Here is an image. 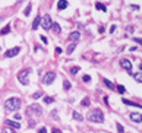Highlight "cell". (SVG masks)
<instances>
[{"instance_id": "37", "label": "cell", "mask_w": 142, "mask_h": 133, "mask_svg": "<svg viewBox=\"0 0 142 133\" xmlns=\"http://www.w3.org/2000/svg\"><path fill=\"white\" fill-rule=\"evenodd\" d=\"M51 115H53V119H57V117H56V115H57V111H56V110H54V111H53V113H51Z\"/></svg>"}, {"instance_id": "22", "label": "cell", "mask_w": 142, "mask_h": 133, "mask_svg": "<svg viewBox=\"0 0 142 133\" xmlns=\"http://www.w3.org/2000/svg\"><path fill=\"white\" fill-rule=\"evenodd\" d=\"M23 15H25V16H29V15H31V4H28L27 7H25V10H23Z\"/></svg>"}, {"instance_id": "9", "label": "cell", "mask_w": 142, "mask_h": 133, "mask_svg": "<svg viewBox=\"0 0 142 133\" xmlns=\"http://www.w3.org/2000/svg\"><path fill=\"white\" fill-rule=\"evenodd\" d=\"M69 40H70V41H73V43L79 41V40H81V32H78V31H73L72 34L69 35Z\"/></svg>"}, {"instance_id": "2", "label": "cell", "mask_w": 142, "mask_h": 133, "mask_svg": "<svg viewBox=\"0 0 142 133\" xmlns=\"http://www.w3.org/2000/svg\"><path fill=\"white\" fill-rule=\"evenodd\" d=\"M88 120L92 121V123H104V114L101 110L94 108L92 111L88 113Z\"/></svg>"}, {"instance_id": "12", "label": "cell", "mask_w": 142, "mask_h": 133, "mask_svg": "<svg viewBox=\"0 0 142 133\" xmlns=\"http://www.w3.org/2000/svg\"><path fill=\"white\" fill-rule=\"evenodd\" d=\"M68 0H59V3H57V9L59 10H63V9H66L68 7Z\"/></svg>"}, {"instance_id": "15", "label": "cell", "mask_w": 142, "mask_h": 133, "mask_svg": "<svg viewBox=\"0 0 142 133\" xmlns=\"http://www.w3.org/2000/svg\"><path fill=\"white\" fill-rule=\"evenodd\" d=\"M122 101H123V104H126V105H130V107H139V108H141V105L139 104H136V102H132V101H128V99H122Z\"/></svg>"}, {"instance_id": "23", "label": "cell", "mask_w": 142, "mask_h": 133, "mask_svg": "<svg viewBox=\"0 0 142 133\" xmlns=\"http://www.w3.org/2000/svg\"><path fill=\"white\" fill-rule=\"evenodd\" d=\"M104 84H105V86H107V88H110V89H114V85H113V84H111V82L108 80V79H104Z\"/></svg>"}, {"instance_id": "40", "label": "cell", "mask_w": 142, "mask_h": 133, "mask_svg": "<svg viewBox=\"0 0 142 133\" xmlns=\"http://www.w3.org/2000/svg\"><path fill=\"white\" fill-rule=\"evenodd\" d=\"M15 119H16V120H21V119H22V115H19V114H16V115H15Z\"/></svg>"}, {"instance_id": "32", "label": "cell", "mask_w": 142, "mask_h": 133, "mask_svg": "<svg viewBox=\"0 0 142 133\" xmlns=\"http://www.w3.org/2000/svg\"><path fill=\"white\" fill-rule=\"evenodd\" d=\"M38 133H47V129H46V127H41V129L38 130Z\"/></svg>"}, {"instance_id": "8", "label": "cell", "mask_w": 142, "mask_h": 133, "mask_svg": "<svg viewBox=\"0 0 142 133\" xmlns=\"http://www.w3.org/2000/svg\"><path fill=\"white\" fill-rule=\"evenodd\" d=\"M120 66L126 70V72H129V73H132V63H130V60H128V59H123V60H120Z\"/></svg>"}, {"instance_id": "41", "label": "cell", "mask_w": 142, "mask_h": 133, "mask_svg": "<svg viewBox=\"0 0 142 133\" xmlns=\"http://www.w3.org/2000/svg\"><path fill=\"white\" fill-rule=\"evenodd\" d=\"M21 2H22V0H18V2H16V4H19V3H21Z\"/></svg>"}, {"instance_id": "18", "label": "cell", "mask_w": 142, "mask_h": 133, "mask_svg": "<svg viewBox=\"0 0 142 133\" xmlns=\"http://www.w3.org/2000/svg\"><path fill=\"white\" fill-rule=\"evenodd\" d=\"M54 98L53 97H44V104H53Z\"/></svg>"}, {"instance_id": "26", "label": "cell", "mask_w": 142, "mask_h": 133, "mask_svg": "<svg viewBox=\"0 0 142 133\" xmlns=\"http://www.w3.org/2000/svg\"><path fill=\"white\" fill-rule=\"evenodd\" d=\"M63 88L68 91V89H70V84H69V80H64L63 82Z\"/></svg>"}, {"instance_id": "21", "label": "cell", "mask_w": 142, "mask_h": 133, "mask_svg": "<svg viewBox=\"0 0 142 133\" xmlns=\"http://www.w3.org/2000/svg\"><path fill=\"white\" fill-rule=\"evenodd\" d=\"M95 7H97L98 10H103V12H105V10H107V7H105L104 4H101V3H97V4H95Z\"/></svg>"}, {"instance_id": "5", "label": "cell", "mask_w": 142, "mask_h": 133, "mask_svg": "<svg viewBox=\"0 0 142 133\" xmlns=\"http://www.w3.org/2000/svg\"><path fill=\"white\" fill-rule=\"evenodd\" d=\"M54 79H56V73L54 72H47L44 75V78H43V82H44L46 85H51L53 82H54Z\"/></svg>"}, {"instance_id": "30", "label": "cell", "mask_w": 142, "mask_h": 133, "mask_svg": "<svg viewBox=\"0 0 142 133\" xmlns=\"http://www.w3.org/2000/svg\"><path fill=\"white\" fill-rule=\"evenodd\" d=\"M41 97H43V94H41V92H35V94H34V99H38V98H41Z\"/></svg>"}, {"instance_id": "25", "label": "cell", "mask_w": 142, "mask_h": 133, "mask_svg": "<svg viewBox=\"0 0 142 133\" xmlns=\"http://www.w3.org/2000/svg\"><path fill=\"white\" fill-rule=\"evenodd\" d=\"M2 133H16L13 129H9V127H6V129H2Z\"/></svg>"}, {"instance_id": "33", "label": "cell", "mask_w": 142, "mask_h": 133, "mask_svg": "<svg viewBox=\"0 0 142 133\" xmlns=\"http://www.w3.org/2000/svg\"><path fill=\"white\" fill-rule=\"evenodd\" d=\"M51 133H62V132H60V129H57V127H54V129L51 130Z\"/></svg>"}, {"instance_id": "3", "label": "cell", "mask_w": 142, "mask_h": 133, "mask_svg": "<svg viewBox=\"0 0 142 133\" xmlns=\"http://www.w3.org/2000/svg\"><path fill=\"white\" fill-rule=\"evenodd\" d=\"M41 114H43V108H41V105H38V104H32L27 108L28 117H40Z\"/></svg>"}, {"instance_id": "4", "label": "cell", "mask_w": 142, "mask_h": 133, "mask_svg": "<svg viewBox=\"0 0 142 133\" xmlns=\"http://www.w3.org/2000/svg\"><path fill=\"white\" fill-rule=\"evenodd\" d=\"M29 73H31V69H25V70H21L18 73V80L21 82L22 85H28L29 84V79H28Z\"/></svg>"}, {"instance_id": "11", "label": "cell", "mask_w": 142, "mask_h": 133, "mask_svg": "<svg viewBox=\"0 0 142 133\" xmlns=\"http://www.w3.org/2000/svg\"><path fill=\"white\" fill-rule=\"evenodd\" d=\"M130 120L135 121V123H141V121H142V117H141V114H138V113H132V114H130Z\"/></svg>"}, {"instance_id": "10", "label": "cell", "mask_w": 142, "mask_h": 133, "mask_svg": "<svg viewBox=\"0 0 142 133\" xmlns=\"http://www.w3.org/2000/svg\"><path fill=\"white\" fill-rule=\"evenodd\" d=\"M6 126H10L13 129H21V124L18 121H13V120H6Z\"/></svg>"}, {"instance_id": "27", "label": "cell", "mask_w": 142, "mask_h": 133, "mask_svg": "<svg viewBox=\"0 0 142 133\" xmlns=\"http://www.w3.org/2000/svg\"><path fill=\"white\" fill-rule=\"evenodd\" d=\"M79 70H81V69L78 67V66H75V67H72V69H70V72H72V75H76V73H78Z\"/></svg>"}, {"instance_id": "42", "label": "cell", "mask_w": 142, "mask_h": 133, "mask_svg": "<svg viewBox=\"0 0 142 133\" xmlns=\"http://www.w3.org/2000/svg\"><path fill=\"white\" fill-rule=\"evenodd\" d=\"M0 21H3V16H0Z\"/></svg>"}, {"instance_id": "35", "label": "cell", "mask_w": 142, "mask_h": 133, "mask_svg": "<svg viewBox=\"0 0 142 133\" xmlns=\"http://www.w3.org/2000/svg\"><path fill=\"white\" fill-rule=\"evenodd\" d=\"M41 41H43V43H46V44H47V43H48V41H47V38H46V37H44V35H41Z\"/></svg>"}, {"instance_id": "13", "label": "cell", "mask_w": 142, "mask_h": 133, "mask_svg": "<svg viewBox=\"0 0 142 133\" xmlns=\"http://www.w3.org/2000/svg\"><path fill=\"white\" fill-rule=\"evenodd\" d=\"M40 22H41V16H37L35 21H34V23H32V29H34V31L40 27Z\"/></svg>"}, {"instance_id": "6", "label": "cell", "mask_w": 142, "mask_h": 133, "mask_svg": "<svg viewBox=\"0 0 142 133\" xmlns=\"http://www.w3.org/2000/svg\"><path fill=\"white\" fill-rule=\"evenodd\" d=\"M41 27H43L44 29H50V28H51V18H50V15H46L44 16V18H41Z\"/></svg>"}, {"instance_id": "7", "label": "cell", "mask_w": 142, "mask_h": 133, "mask_svg": "<svg viewBox=\"0 0 142 133\" xmlns=\"http://www.w3.org/2000/svg\"><path fill=\"white\" fill-rule=\"evenodd\" d=\"M21 51V47H13V48H9L7 51L5 53V57L6 59H9V57H15L16 54H19Z\"/></svg>"}, {"instance_id": "1", "label": "cell", "mask_w": 142, "mask_h": 133, "mask_svg": "<svg viewBox=\"0 0 142 133\" xmlns=\"http://www.w3.org/2000/svg\"><path fill=\"white\" fill-rule=\"evenodd\" d=\"M22 107V101L19 98H9L7 101L5 102V108H6V111H18L19 108Z\"/></svg>"}, {"instance_id": "19", "label": "cell", "mask_w": 142, "mask_h": 133, "mask_svg": "<svg viewBox=\"0 0 142 133\" xmlns=\"http://www.w3.org/2000/svg\"><path fill=\"white\" fill-rule=\"evenodd\" d=\"M89 104H91V102H89V98H83L82 101H81V105H82V107H89Z\"/></svg>"}, {"instance_id": "34", "label": "cell", "mask_w": 142, "mask_h": 133, "mask_svg": "<svg viewBox=\"0 0 142 133\" xmlns=\"http://www.w3.org/2000/svg\"><path fill=\"white\" fill-rule=\"evenodd\" d=\"M35 124H37L35 120H29V126H31V127H32V126H35Z\"/></svg>"}, {"instance_id": "14", "label": "cell", "mask_w": 142, "mask_h": 133, "mask_svg": "<svg viewBox=\"0 0 142 133\" xmlns=\"http://www.w3.org/2000/svg\"><path fill=\"white\" fill-rule=\"evenodd\" d=\"M51 28H53V31L56 32V34H60L62 32V28H60L59 23H51Z\"/></svg>"}, {"instance_id": "16", "label": "cell", "mask_w": 142, "mask_h": 133, "mask_svg": "<svg viewBox=\"0 0 142 133\" xmlns=\"http://www.w3.org/2000/svg\"><path fill=\"white\" fill-rule=\"evenodd\" d=\"M10 32V25H6V27L0 31V35H6V34H9Z\"/></svg>"}, {"instance_id": "39", "label": "cell", "mask_w": 142, "mask_h": 133, "mask_svg": "<svg viewBox=\"0 0 142 133\" xmlns=\"http://www.w3.org/2000/svg\"><path fill=\"white\" fill-rule=\"evenodd\" d=\"M132 9H135V10H139L141 7H139V6H135V4H133V6H132Z\"/></svg>"}, {"instance_id": "17", "label": "cell", "mask_w": 142, "mask_h": 133, "mask_svg": "<svg viewBox=\"0 0 142 133\" xmlns=\"http://www.w3.org/2000/svg\"><path fill=\"white\" fill-rule=\"evenodd\" d=\"M73 119H75V120H78V121H82L83 117H82V114H79L78 111H73Z\"/></svg>"}, {"instance_id": "24", "label": "cell", "mask_w": 142, "mask_h": 133, "mask_svg": "<svg viewBox=\"0 0 142 133\" xmlns=\"http://www.w3.org/2000/svg\"><path fill=\"white\" fill-rule=\"evenodd\" d=\"M133 78H135V80H136V82H139V84L142 82V76H141V72H139V73H135V75H133Z\"/></svg>"}, {"instance_id": "29", "label": "cell", "mask_w": 142, "mask_h": 133, "mask_svg": "<svg viewBox=\"0 0 142 133\" xmlns=\"http://www.w3.org/2000/svg\"><path fill=\"white\" fill-rule=\"evenodd\" d=\"M117 132L119 133H124V129H123V126H122L120 123H117Z\"/></svg>"}, {"instance_id": "38", "label": "cell", "mask_w": 142, "mask_h": 133, "mask_svg": "<svg viewBox=\"0 0 142 133\" xmlns=\"http://www.w3.org/2000/svg\"><path fill=\"white\" fill-rule=\"evenodd\" d=\"M133 40H135V43H138V44H141V38H138V37H136V38H133Z\"/></svg>"}, {"instance_id": "28", "label": "cell", "mask_w": 142, "mask_h": 133, "mask_svg": "<svg viewBox=\"0 0 142 133\" xmlns=\"http://www.w3.org/2000/svg\"><path fill=\"white\" fill-rule=\"evenodd\" d=\"M117 91H119V94H124V86L123 85H117Z\"/></svg>"}, {"instance_id": "20", "label": "cell", "mask_w": 142, "mask_h": 133, "mask_svg": "<svg viewBox=\"0 0 142 133\" xmlns=\"http://www.w3.org/2000/svg\"><path fill=\"white\" fill-rule=\"evenodd\" d=\"M75 47H76V44H75V43H72V44H70V45L68 47V50H66V51H68V54H72V53H73Z\"/></svg>"}, {"instance_id": "36", "label": "cell", "mask_w": 142, "mask_h": 133, "mask_svg": "<svg viewBox=\"0 0 142 133\" xmlns=\"http://www.w3.org/2000/svg\"><path fill=\"white\" fill-rule=\"evenodd\" d=\"M60 53H62V48L57 47V48H56V54H60Z\"/></svg>"}, {"instance_id": "31", "label": "cell", "mask_w": 142, "mask_h": 133, "mask_svg": "<svg viewBox=\"0 0 142 133\" xmlns=\"http://www.w3.org/2000/svg\"><path fill=\"white\" fill-rule=\"evenodd\" d=\"M82 80H83V82H89V80H91V78L88 76V75H85V76L82 78Z\"/></svg>"}]
</instances>
